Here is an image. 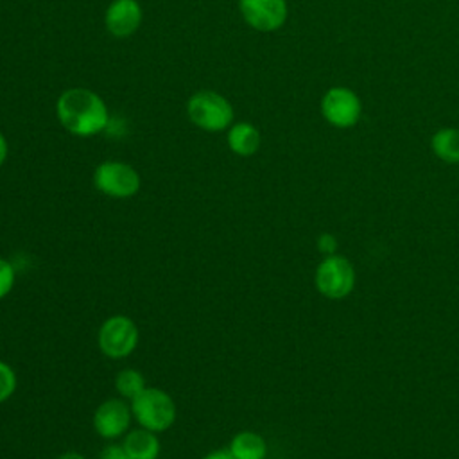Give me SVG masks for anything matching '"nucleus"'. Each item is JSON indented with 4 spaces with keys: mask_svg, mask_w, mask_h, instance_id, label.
Instances as JSON below:
<instances>
[{
    "mask_svg": "<svg viewBox=\"0 0 459 459\" xmlns=\"http://www.w3.org/2000/svg\"><path fill=\"white\" fill-rule=\"evenodd\" d=\"M16 271L14 265L0 256V299H4L14 287Z\"/></svg>",
    "mask_w": 459,
    "mask_h": 459,
    "instance_id": "f3484780",
    "label": "nucleus"
},
{
    "mask_svg": "<svg viewBox=\"0 0 459 459\" xmlns=\"http://www.w3.org/2000/svg\"><path fill=\"white\" fill-rule=\"evenodd\" d=\"M7 151H9V147H7V140H5V136H4V133L0 131V167L5 163V160H7Z\"/></svg>",
    "mask_w": 459,
    "mask_h": 459,
    "instance_id": "412c9836",
    "label": "nucleus"
},
{
    "mask_svg": "<svg viewBox=\"0 0 459 459\" xmlns=\"http://www.w3.org/2000/svg\"><path fill=\"white\" fill-rule=\"evenodd\" d=\"M104 23L109 34L127 38L134 34L142 23V7L136 0H113L106 9Z\"/></svg>",
    "mask_w": 459,
    "mask_h": 459,
    "instance_id": "9d476101",
    "label": "nucleus"
},
{
    "mask_svg": "<svg viewBox=\"0 0 459 459\" xmlns=\"http://www.w3.org/2000/svg\"><path fill=\"white\" fill-rule=\"evenodd\" d=\"M238 11L244 22L258 32L281 29L289 16L287 0H238Z\"/></svg>",
    "mask_w": 459,
    "mask_h": 459,
    "instance_id": "6e6552de",
    "label": "nucleus"
},
{
    "mask_svg": "<svg viewBox=\"0 0 459 459\" xmlns=\"http://www.w3.org/2000/svg\"><path fill=\"white\" fill-rule=\"evenodd\" d=\"M57 459H86V457L75 450H68V452H63Z\"/></svg>",
    "mask_w": 459,
    "mask_h": 459,
    "instance_id": "4be33fe9",
    "label": "nucleus"
},
{
    "mask_svg": "<svg viewBox=\"0 0 459 459\" xmlns=\"http://www.w3.org/2000/svg\"><path fill=\"white\" fill-rule=\"evenodd\" d=\"M99 459H131L124 448L122 443H108L102 450H100V455Z\"/></svg>",
    "mask_w": 459,
    "mask_h": 459,
    "instance_id": "6ab92c4d",
    "label": "nucleus"
},
{
    "mask_svg": "<svg viewBox=\"0 0 459 459\" xmlns=\"http://www.w3.org/2000/svg\"><path fill=\"white\" fill-rule=\"evenodd\" d=\"M129 403L133 420L138 423V427L149 429L156 434L169 430L178 418V407L174 398L160 387L147 385Z\"/></svg>",
    "mask_w": 459,
    "mask_h": 459,
    "instance_id": "f03ea898",
    "label": "nucleus"
},
{
    "mask_svg": "<svg viewBox=\"0 0 459 459\" xmlns=\"http://www.w3.org/2000/svg\"><path fill=\"white\" fill-rule=\"evenodd\" d=\"M122 445L131 459H158L161 450L158 434L143 427L126 432Z\"/></svg>",
    "mask_w": 459,
    "mask_h": 459,
    "instance_id": "9b49d317",
    "label": "nucleus"
},
{
    "mask_svg": "<svg viewBox=\"0 0 459 459\" xmlns=\"http://www.w3.org/2000/svg\"><path fill=\"white\" fill-rule=\"evenodd\" d=\"M228 147L237 156H253L262 143V134L251 122H237L228 127Z\"/></svg>",
    "mask_w": 459,
    "mask_h": 459,
    "instance_id": "f8f14e48",
    "label": "nucleus"
},
{
    "mask_svg": "<svg viewBox=\"0 0 459 459\" xmlns=\"http://www.w3.org/2000/svg\"><path fill=\"white\" fill-rule=\"evenodd\" d=\"M316 246H317V249H319V253H321L323 256L335 255V253H337V249H339L337 237H335V235H332V233H328V231H325V233H321V235L317 237Z\"/></svg>",
    "mask_w": 459,
    "mask_h": 459,
    "instance_id": "a211bd4d",
    "label": "nucleus"
},
{
    "mask_svg": "<svg viewBox=\"0 0 459 459\" xmlns=\"http://www.w3.org/2000/svg\"><path fill=\"white\" fill-rule=\"evenodd\" d=\"M186 115L194 126L208 133H219L233 124V106L217 91L201 90L186 102Z\"/></svg>",
    "mask_w": 459,
    "mask_h": 459,
    "instance_id": "20e7f679",
    "label": "nucleus"
},
{
    "mask_svg": "<svg viewBox=\"0 0 459 459\" xmlns=\"http://www.w3.org/2000/svg\"><path fill=\"white\" fill-rule=\"evenodd\" d=\"M16 391V373L14 369L0 359V403L7 402Z\"/></svg>",
    "mask_w": 459,
    "mask_h": 459,
    "instance_id": "dca6fc26",
    "label": "nucleus"
},
{
    "mask_svg": "<svg viewBox=\"0 0 459 459\" xmlns=\"http://www.w3.org/2000/svg\"><path fill=\"white\" fill-rule=\"evenodd\" d=\"M203 459H235L228 448H217V450H212L208 452Z\"/></svg>",
    "mask_w": 459,
    "mask_h": 459,
    "instance_id": "aec40b11",
    "label": "nucleus"
},
{
    "mask_svg": "<svg viewBox=\"0 0 459 459\" xmlns=\"http://www.w3.org/2000/svg\"><path fill=\"white\" fill-rule=\"evenodd\" d=\"M228 450L235 459H265L267 457V443L264 436L255 430L237 432L231 437Z\"/></svg>",
    "mask_w": 459,
    "mask_h": 459,
    "instance_id": "ddd939ff",
    "label": "nucleus"
},
{
    "mask_svg": "<svg viewBox=\"0 0 459 459\" xmlns=\"http://www.w3.org/2000/svg\"><path fill=\"white\" fill-rule=\"evenodd\" d=\"M321 115L326 124L335 129H350L362 117V100L359 93L348 86L328 88L319 102Z\"/></svg>",
    "mask_w": 459,
    "mask_h": 459,
    "instance_id": "0eeeda50",
    "label": "nucleus"
},
{
    "mask_svg": "<svg viewBox=\"0 0 459 459\" xmlns=\"http://www.w3.org/2000/svg\"><path fill=\"white\" fill-rule=\"evenodd\" d=\"M59 124L72 134L88 138L102 133L109 124L108 106L99 93L88 88H68L56 102Z\"/></svg>",
    "mask_w": 459,
    "mask_h": 459,
    "instance_id": "f257e3e1",
    "label": "nucleus"
},
{
    "mask_svg": "<svg viewBox=\"0 0 459 459\" xmlns=\"http://www.w3.org/2000/svg\"><path fill=\"white\" fill-rule=\"evenodd\" d=\"M140 341L136 323L124 314H115L102 321L97 332V344L102 355L113 360H122L133 355Z\"/></svg>",
    "mask_w": 459,
    "mask_h": 459,
    "instance_id": "39448f33",
    "label": "nucleus"
},
{
    "mask_svg": "<svg viewBox=\"0 0 459 459\" xmlns=\"http://www.w3.org/2000/svg\"><path fill=\"white\" fill-rule=\"evenodd\" d=\"M142 185L140 174L129 163L106 160L93 170V186L113 199H129L138 194Z\"/></svg>",
    "mask_w": 459,
    "mask_h": 459,
    "instance_id": "423d86ee",
    "label": "nucleus"
},
{
    "mask_svg": "<svg viewBox=\"0 0 459 459\" xmlns=\"http://www.w3.org/2000/svg\"><path fill=\"white\" fill-rule=\"evenodd\" d=\"M133 420L131 403L124 398H108L104 400L93 412V429L95 432L106 439L115 441L124 437Z\"/></svg>",
    "mask_w": 459,
    "mask_h": 459,
    "instance_id": "1a4fd4ad",
    "label": "nucleus"
},
{
    "mask_svg": "<svg viewBox=\"0 0 459 459\" xmlns=\"http://www.w3.org/2000/svg\"><path fill=\"white\" fill-rule=\"evenodd\" d=\"M145 387L147 385H145L143 375L134 368H124L115 377V391L120 398H124L127 402H131Z\"/></svg>",
    "mask_w": 459,
    "mask_h": 459,
    "instance_id": "2eb2a0df",
    "label": "nucleus"
},
{
    "mask_svg": "<svg viewBox=\"0 0 459 459\" xmlns=\"http://www.w3.org/2000/svg\"><path fill=\"white\" fill-rule=\"evenodd\" d=\"M355 281L357 273L351 260L339 253L323 256L314 273V285L326 299L348 298L355 289Z\"/></svg>",
    "mask_w": 459,
    "mask_h": 459,
    "instance_id": "7ed1b4c3",
    "label": "nucleus"
},
{
    "mask_svg": "<svg viewBox=\"0 0 459 459\" xmlns=\"http://www.w3.org/2000/svg\"><path fill=\"white\" fill-rule=\"evenodd\" d=\"M430 151L434 156L448 165L459 163V127H439L430 136Z\"/></svg>",
    "mask_w": 459,
    "mask_h": 459,
    "instance_id": "4468645a",
    "label": "nucleus"
}]
</instances>
